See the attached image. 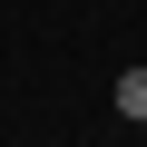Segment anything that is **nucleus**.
I'll return each instance as SVG.
<instances>
[{
	"label": "nucleus",
	"mask_w": 147,
	"mask_h": 147,
	"mask_svg": "<svg viewBox=\"0 0 147 147\" xmlns=\"http://www.w3.org/2000/svg\"><path fill=\"white\" fill-rule=\"evenodd\" d=\"M118 118H137V127H147V59L127 69V79H118Z\"/></svg>",
	"instance_id": "nucleus-1"
}]
</instances>
